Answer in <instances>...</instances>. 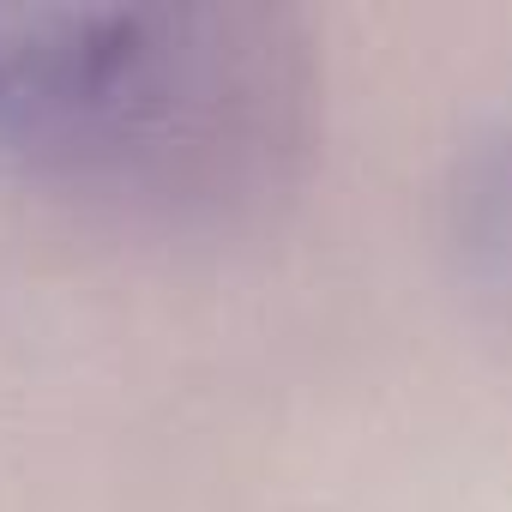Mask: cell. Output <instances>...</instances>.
Instances as JSON below:
<instances>
[{
	"label": "cell",
	"mask_w": 512,
	"mask_h": 512,
	"mask_svg": "<svg viewBox=\"0 0 512 512\" xmlns=\"http://www.w3.org/2000/svg\"><path fill=\"white\" fill-rule=\"evenodd\" d=\"M326 67L266 0H0V169L151 235L266 223L314 169Z\"/></svg>",
	"instance_id": "6da1fadb"
},
{
	"label": "cell",
	"mask_w": 512,
	"mask_h": 512,
	"mask_svg": "<svg viewBox=\"0 0 512 512\" xmlns=\"http://www.w3.org/2000/svg\"><path fill=\"white\" fill-rule=\"evenodd\" d=\"M446 235L470 290L512 326V115H500L452 169Z\"/></svg>",
	"instance_id": "7a4b0ae2"
}]
</instances>
